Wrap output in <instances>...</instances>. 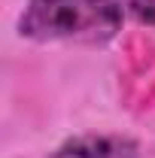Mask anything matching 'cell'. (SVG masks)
I'll use <instances>...</instances> for the list:
<instances>
[{
  "label": "cell",
  "mask_w": 155,
  "mask_h": 158,
  "mask_svg": "<svg viewBox=\"0 0 155 158\" xmlns=\"http://www.w3.org/2000/svg\"><path fill=\"white\" fill-rule=\"evenodd\" d=\"M119 0H27L19 34L34 43H107L122 31Z\"/></svg>",
  "instance_id": "1"
},
{
  "label": "cell",
  "mask_w": 155,
  "mask_h": 158,
  "mask_svg": "<svg viewBox=\"0 0 155 158\" xmlns=\"http://www.w3.org/2000/svg\"><path fill=\"white\" fill-rule=\"evenodd\" d=\"M137 140L122 134H82L61 143L52 158H137Z\"/></svg>",
  "instance_id": "2"
},
{
  "label": "cell",
  "mask_w": 155,
  "mask_h": 158,
  "mask_svg": "<svg viewBox=\"0 0 155 158\" xmlns=\"http://www.w3.org/2000/svg\"><path fill=\"white\" fill-rule=\"evenodd\" d=\"M119 6H122L131 19H137L140 24L155 27V0H119Z\"/></svg>",
  "instance_id": "3"
}]
</instances>
